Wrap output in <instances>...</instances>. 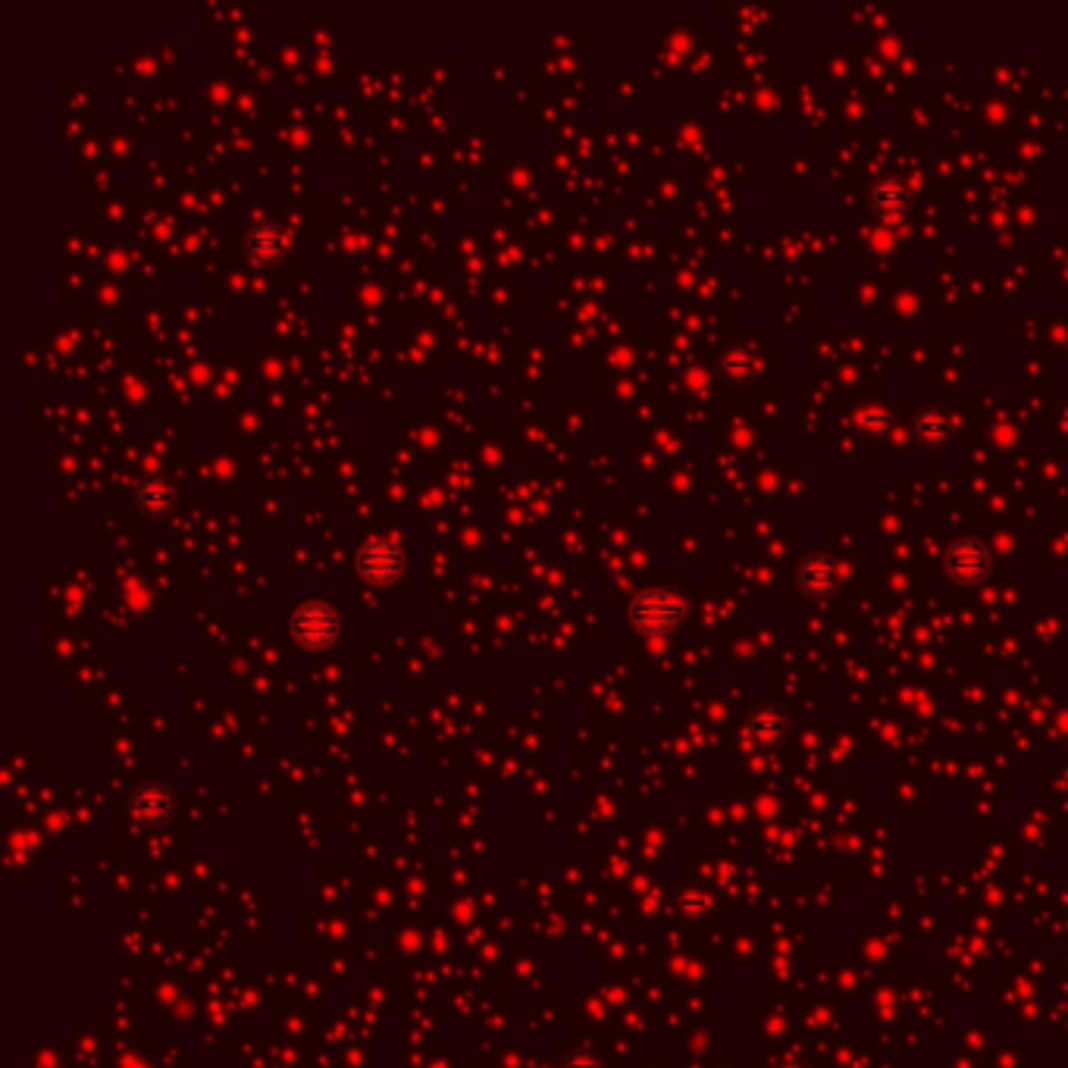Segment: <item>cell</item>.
<instances>
[{
    "label": "cell",
    "mask_w": 1068,
    "mask_h": 1068,
    "mask_svg": "<svg viewBox=\"0 0 1068 1068\" xmlns=\"http://www.w3.org/2000/svg\"><path fill=\"white\" fill-rule=\"evenodd\" d=\"M693 614V599L677 586H649L630 602V627L643 636H668Z\"/></svg>",
    "instance_id": "6da1fadb"
},
{
    "label": "cell",
    "mask_w": 1068,
    "mask_h": 1068,
    "mask_svg": "<svg viewBox=\"0 0 1068 1068\" xmlns=\"http://www.w3.org/2000/svg\"><path fill=\"white\" fill-rule=\"evenodd\" d=\"M339 630H342V621L332 605L326 602H304L292 611L289 617V633L298 646L304 649H326L339 639Z\"/></svg>",
    "instance_id": "7a4b0ae2"
},
{
    "label": "cell",
    "mask_w": 1068,
    "mask_h": 1068,
    "mask_svg": "<svg viewBox=\"0 0 1068 1068\" xmlns=\"http://www.w3.org/2000/svg\"><path fill=\"white\" fill-rule=\"evenodd\" d=\"M354 567H358V574L367 583L389 586L405 574V555H401V549L392 539H367L358 549Z\"/></svg>",
    "instance_id": "3957f363"
},
{
    "label": "cell",
    "mask_w": 1068,
    "mask_h": 1068,
    "mask_svg": "<svg viewBox=\"0 0 1068 1068\" xmlns=\"http://www.w3.org/2000/svg\"><path fill=\"white\" fill-rule=\"evenodd\" d=\"M943 571L956 586H978L990 574V549L981 539H956L943 555Z\"/></svg>",
    "instance_id": "277c9868"
},
{
    "label": "cell",
    "mask_w": 1068,
    "mask_h": 1068,
    "mask_svg": "<svg viewBox=\"0 0 1068 1068\" xmlns=\"http://www.w3.org/2000/svg\"><path fill=\"white\" fill-rule=\"evenodd\" d=\"M796 583L809 599H830L843 586V567L827 552L805 555L796 567Z\"/></svg>",
    "instance_id": "5b68a950"
},
{
    "label": "cell",
    "mask_w": 1068,
    "mask_h": 1068,
    "mask_svg": "<svg viewBox=\"0 0 1068 1068\" xmlns=\"http://www.w3.org/2000/svg\"><path fill=\"white\" fill-rule=\"evenodd\" d=\"M173 790L166 783H141L129 796V809L141 824H166L173 815Z\"/></svg>",
    "instance_id": "8992f818"
},
{
    "label": "cell",
    "mask_w": 1068,
    "mask_h": 1068,
    "mask_svg": "<svg viewBox=\"0 0 1068 1068\" xmlns=\"http://www.w3.org/2000/svg\"><path fill=\"white\" fill-rule=\"evenodd\" d=\"M912 439L921 448H946L953 439V417L943 408L928 405L912 417Z\"/></svg>",
    "instance_id": "52a82bcc"
},
{
    "label": "cell",
    "mask_w": 1068,
    "mask_h": 1068,
    "mask_svg": "<svg viewBox=\"0 0 1068 1068\" xmlns=\"http://www.w3.org/2000/svg\"><path fill=\"white\" fill-rule=\"evenodd\" d=\"M245 251L254 264L270 267L276 260L286 254V232L273 223H257L251 226V232L245 235Z\"/></svg>",
    "instance_id": "ba28073f"
},
{
    "label": "cell",
    "mask_w": 1068,
    "mask_h": 1068,
    "mask_svg": "<svg viewBox=\"0 0 1068 1068\" xmlns=\"http://www.w3.org/2000/svg\"><path fill=\"white\" fill-rule=\"evenodd\" d=\"M787 730H790L787 711H783L780 705H774V702L758 705L749 715V721H746V733L755 743H780L783 737H787Z\"/></svg>",
    "instance_id": "9c48e42d"
},
{
    "label": "cell",
    "mask_w": 1068,
    "mask_h": 1068,
    "mask_svg": "<svg viewBox=\"0 0 1068 1068\" xmlns=\"http://www.w3.org/2000/svg\"><path fill=\"white\" fill-rule=\"evenodd\" d=\"M135 505H138V511H145L148 517H163V514H170L173 505H176V489H173L170 480H163V477H145V480H138V486H135Z\"/></svg>",
    "instance_id": "30bf717a"
},
{
    "label": "cell",
    "mask_w": 1068,
    "mask_h": 1068,
    "mask_svg": "<svg viewBox=\"0 0 1068 1068\" xmlns=\"http://www.w3.org/2000/svg\"><path fill=\"white\" fill-rule=\"evenodd\" d=\"M912 201V185L903 176H884L871 185V204L881 213H896Z\"/></svg>",
    "instance_id": "8fae6325"
},
{
    "label": "cell",
    "mask_w": 1068,
    "mask_h": 1068,
    "mask_svg": "<svg viewBox=\"0 0 1068 1068\" xmlns=\"http://www.w3.org/2000/svg\"><path fill=\"white\" fill-rule=\"evenodd\" d=\"M755 370H758V358L752 348H727L718 358V373L730 379V383H746Z\"/></svg>",
    "instance_id": "7c38bea8"
},
{
    "label": "cell",
    "mask_w": 1068,
    "mask_h": 1068,
    "mask_svg": "<svg viewBox=\"0 0 1068 1068\" xmlns=\"http://www.w3.org/2000/svg\"><path fill=\"white\" fill-rule=\"evenodd\" d=\"M564 1068H605V1062H602V1056L596 1050L583 1047V1050H577V1053H571L564 1059Z\"/></svg>",
    "instance_id": "4fadbf2b"
},
{
    "label": "cell",
    "mask_w": 1068,
    "mask_h": 1068,
    "mask_svg": "<svg viewBox=\"0 0 1068 1068\" xmlns=\"http://www.w3.org/2000/svg\"><path fill=\"white\" fill-rule=\"evenodd\" d=\"M859 420L868 426V430H884V426L890 423L887 411H881V408H868V411H862V417H859Z\"/></svg>",
    "instance_id": "5bb4252c"
},
{
    "label": "cell",
    "mask_w": 1068,
    "mask_h": 1068,
    "mask_svg": "<svg viewBox=\"0 0 1068 1068\" xmlns=\"http://www.w3.org/2000/svg\"><path fill=\"white\" fill-rule=\"evenodd\" d=\"M780 1068H809V1065H802V1062H783Z\"/></svg>",
    "instance_id": "9a60e30c"
}]
</instances>
